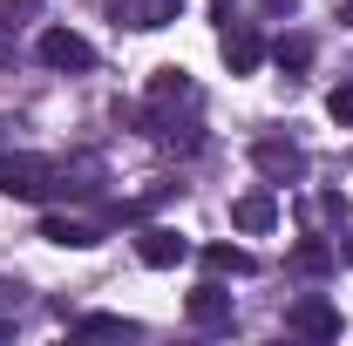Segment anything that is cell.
Returning a JSON list of instances; mask_svg holds the SVG:
<instances>
[{
    "label": "cell",
    "instance_id": "cell-6",
    "mask_svg": "<svg viewBox=\"0 0 353 346\" xmlns=\"http://www.w3.org/2000/svg\"><path fill=\"white\" fill-rule=\"evenodd\" d=\"M34 54H41L48 68H75V75H82V68H95V48H88L75 28H48L41 41H34Z\"/></svg>",
    "mask_w": 353,
    "mask_h": 346
},
{
    "label": "cell",
    "instance_id": "cell-11",
    "mask_svg": "<svg viewBox=\"0 0 353 346\" xmlns=\"http://www.w3.org/2000/svg\"><path fill=\"white\" fill-rule=\"evenodd\" d=\"M54 190L95 197V190H102V156H68V163H54Z\"/></svg>",
    "mask_w": 353,
    "mask_h": 346
},
{
    "label": "cell",
    "instance_id": "cell-2",
    "mask_svg": "<svg viewBox=\"0 0 353 346\" xmlns=\"http://www.w3.org/2000/svg\"><path fill=\"white\" fill-rule=\"evenodd\" d=\"M252 163H259L265 183H299V176H306V150H299L292 136H259V143H252Z\"/></svg>",
    "mask_w": 353,
    "mask_h": 346
},
{
    "label": "cell",
    "instance_id": "cell-9",
    "mask_svg": "<svg viewBox=\"0 0 353 346\" xmlns=\"http://www.w3.org/2000/svg\"><path fill=\"white\" fill-rule=\"evenodd\" d=\"M231 224H238L245 238H265V231L279 224V183H265V190H245V197L231 204Z\"/></svg>",
    "mask_w": 353,
    "mask_h": 346
},
{
    "label": "cell",
    "instance_id": "cell-5",
    "mask_svg": "<svg viewBox=\"0 0 353 346\" xmlns=\"http://www.w3.org/2000/svg\"><path fill=\"white\" fill-rule=\"evenodd\" d=\"M285 326H292V333H306V340H340V305L319 299V292H306V299H292Z\"/></svg>",
    "mask_w": 353,
    "mask_h": 346
},
{
    "label": "cell",
    "instance_id": "cell-8",
    "mask_svg": "<svg viewBox=\"0 0 353 346\" xmlns=\"http://www.w3.org/2000/svg\"><path fill=\"white\" fill-rule=\"evenodd\" d=\"M136 258L150 265V272H170V265L190 258V238H183V231H170V224H150V231L136 238Z\"/></svg>",
    "mask_w": 353,
    "mask_h": 346
},
{
    "label": "cell",
    "instance_id": "cell-20",
    "mask_svg": "<svg viewBox=\"0 0 353 346\" xmlns=\"http://www.w3.org/2000/svg\"><path fill=\"white\" fill-rule=\"evenodd\" d=\"M7 333H14V319H7V312H0V340H7Z\"/></svg>",
    "mask_w": 353,
    "mask_h": 346
},
{
    "label": "cell",
    "instance_id": "cell-4",
    "mask_svg": "<svg viewBox=\"0 0 353 346\" xmlns=\"http://www.w3.org/2000/svg\"><path fill=\"white\" fill-rule=\"evenodd\" d=\"M190 102H197V82H190L183 68H157V75H150V130L170 123V109H190Z\"/></svg>",
    "mask_w": 353,
    "mask_h": 346
},
{
    "label": "cell",
    "instance_id": "cell-10",
    "mask_svg": "<svg viewBox=\"0 0 353 346\" xmlns=\"http://www.w3.org/2000/svg\"><path fill=\"white\" fill-rule=\"evenodd\" d=\"M183 312H190V326L224 333V326H231V292H224V285H197V292L183 299Z\"/></svg>",
    "mask_w": 353,
    "mask_h": 346
},
{
    "label": "cell",
    "instance_id": "cell-18",
    "mask_svg": "<svg viewBox=\"0 0 353 346\" xmlns=\"http://www.w3.org/2000/svg\"><path fill=\"white\" fill-rule=\"evenodd\" d=\"M326 116H333V123H347V130H353V82L326 95Z\"/></svg>",
    "mask_w": 353,
    "mask_h": 346
},
{
    "label": "cell",
    "instance_id": "cell-3",
    "mask_svg": "<svg viewBox=\"0 0 353 346\" xmlns=\"http://www.w3.org/2000/svg\"><path fill=\"white\" fill-rule=\"evenodd\" d=\"M218 48H224V68H231V75H259V61H265V34L252 28V21H238V14H231Z\"/></svg>",
    "mask_w": 353,
    "mask_h": 346
},
{
    "label": "cell",
    "instance_id": "cell-17",
    "mask_svg": "<svg viewBox=\"0 0 353 346\" xmlns=\"http://www.w3.org/2000/svg\"><path fill=\"white\" fill-rule=\"evenodd\" d=\"M34 14H41V0H0V28H7V34H14V28H28Z\"/></svg>",
    "mask_w": 353,
    "mask_h": 346
},
{
    "label": "cell",
    "instance_id": "cell-16",
    "mask_svg": "<svg viewBox=\"0 0 353 346\" xmlns=\"http://www.w3.org/2000/svg\"><path fill=\"white\" fill-rule=\"evenodd\" d=\"M272 61H279L285 75L312 68V34H299V28H292V34H279V41H272Z\"/></svg>",
    "mask_w": 353,
    "mask_h": 346
},
{
    "label": "cell",
    "instance_id": "cell-15",
    "mask_svg": "<svg viewBox=\"0 0 353 346\" xmlns=\"http://www.w3.org/2000/svg\"><path fill=\"white\" fill-rule=\"evenodd\" d=\"M75 333H88V340H136V319H123V312H82Z\"/></svg>",
    "mask_w": 353,
    "mask_h": 346
},
{
    "label": "cell",
    "instance_id": "cell-14",
    "mask_svg": "<svg viewBox=\"0 0 353 346\" xmlns=\"http://www.w3.org/2000/svg\"><path fill=\"white\" fill-rule=\"evenodd\" d=\"M333 265H340V245H326V238H306V245H292V272H306V278L333 272Z\"/></svg>",
    "mask_w": 353,
    "mask_h": 346
},
{
    "label": "cell",
    "instance_id": "cell-7",
    "mask_svg": "<svg viewBox=\"0 0 353 346\" xmlns=\"http://www.w3.org/2000/svg\"><path fill=\"white\" fill-rule=\"evenodd\" d=\"M109 14H116V28L157 34V28H170L176 14H183V0H109Z\"/></svg>",
    "mask_w": 353,
    "mask_h": 346
},
{
    "label": "cell",
    "instance_id": "cell-1",
    "mask_svg": "<svg viewBox=\"0 0 353 346\" xmlns=\"http://www.w3.org/2000/svg\"><path fill=\"white\" fill-rule=\"evenodd\" d=\"M48 190H54V163H41V156H0V197L41 204Z\"/></svg>",
    "mask_w": 353,
    "mask_h": 346
},
{
    "label": "cell",
    "instance_id": "cell-23",
    "mask_svg": "<svg viewBox=\"0 0 353 346\" xmlns=\"http://www.w3.org/2000/svg\"><path fill=\"white\" fill-rule=\"evenodd\" d=\"M7 136H14V123H0V143H7Z\"/></svg>",
    "mask_w": 353,
    "mask_h": 346
},
{
    "label": "cell",
    "instance_id": "cell-13",
    "mask_svg": "<svg viewBox=\"0 0 353 346\" xmlns=\"http://www.w3.org/2000/svg\"><path fill=\"white\" fill-rule=\"evenodd\" d=\"M204 272H211V278H224V272H231V278H245V272H259V258H252V252H238V245H204Z\"/></svg>",
    "mask_w": 353,
    "mask_h": 346
},
{
    "label": "cell",
    "instance_id": "cell-19",
    "mask_svg": "<svg viewBox=\"0 0 353 346\" xmlns=\"http://www.w3.org/2000/svg\"><path fill=\"white\" fill-rule=\"evenodd\" d=\"M211 14H218V28H224V21L238 14V0H211Z\"/></svg>",
    "mask_w": 353,
    "mask_h": 346
},
{
    "label": "cell",
    "instance_id": "cell-22",
    "mask_svg": "<svg viewBox=\"0 0 353 346\" xmlns=\"http://www.w3.org/2000/svg\"><path fill=\"white\" fill-rule=\"evenodd\" d=\"M340 258H347V265H353V238H347V245H340Z\"/></svg>",
    "mask_w": 353,
    "mask_h": 346
},
{
    "label": "cell",
    "instance_id": "cell-12",
    "mask_svg": "<svg viewBox=\"0 0 353 346\" xmlns=\"http://www.w3.org/2000/svg\"><path fill=\"white\" fill-rule=\"evenodd\" d=\"M41 238H48V245H68V252L102 245V231H95V224H82V217H41Z\"/></svg>",
    "mask_w": 353,
    "mask_h": 346
},
{
    "label": "cell",
    "instance_id": "cell-21",
    "mask_svg": "<svg viewBox=\"0 0 353 346\" xmlns=\"http://www.w3.org/2000/svg\"><path fill=\"white\" fill-rule=\"evenodd\" d=\"M340 21H347V28H353V0H347V7H340Z\"/></svg>",
    "mask_w": 353,
    "mask_h": 346
}]
</instances>
